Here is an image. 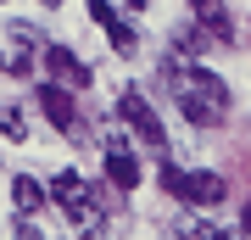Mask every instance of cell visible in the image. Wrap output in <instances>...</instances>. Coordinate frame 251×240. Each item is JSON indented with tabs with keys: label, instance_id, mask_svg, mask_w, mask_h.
<instances>
[{
	"label": "cell",
	"instance_id": "cell-1",
	"mask_svg": "<svg viewBox=\"0 0 251 240\" xmlns=\"http://www.w3.org/2000/svg\"><path fill=\"white\" fill-rule=\"evenodd\" d=\"M162 79H168L179 112H184L196 129H218V123L229 117V84L218 79V73H206L201 62H190V67L168 62V67H162Z\"/></svg>",
	"mask_w": 251,
	"mask_h": 240
},
{
	"label": "cell",
	"instance_id": "cell-2",
	"mask_svg": "<svg viewBox=\"0 0 251 240\" xmlns=\"http://www.w3.org/2000/svg\"><path fill=\"white\" fill-rule=\"evenodd\" d=\"M162 190H168L173 201H190V207H218L229 196V185L218 179L212 168H179V162H162Z\"/></svg>",
	"mask_w": 251,
	"mask_h": 240
},
{
	"label": "cell",
	"instance_id": "cell-3",
	"mask_svg": "<svg viewBox=\"0 0 251 240\" xmlns=\"http://www.w3.org/2000/svg\"><path fill=\"white\" fill-rule=\"evenodd\" d=\"M50 196L67 207L73 229L100 235V207H95V190H90V179H84L78 168H62V173H56V179H50Z\"/></svg>",
	"mask_w": 251,
	"mask_h": 240
},
{
	"label": "cell",
	"instance_id": "cell-4",
	"mask_svg": "<svg viewBox=\"0 0 251 240\" xmlns=\"http://www.w3.org/2000/svg\"><path fill=\"white\" fill-rule=\"evenodd\" d=\"M117 117H123L128 129H134V140L145 145V151H168V134H162V117H156V107L151 101L140 95V89H123V95H117Z\"/></svg>",
	"mask_w": 251,
	"mask_h": 240
},
{
	"label": "cell",
	"instance_id": "cell-5",
	"mask_svg": "<svg viewBox=\"0 0 251 240\" xmlns=\"http://www.w3.org/2000/svg\"><path fill=\"white\" fill-rule=\"evenodd\" d=\"M39 112H45L50 123L67 134V140H90V134H84V123H78V107H73V89H67V84L50 79L45 89H39Z\"/></svg>",
	"mask_w": 251,
	"mask_h": 240
},
{
	"label": "cell",
	"instance_id": "cell-6",
	"mask_svg": "<svg viewBox=\"0 0 251 240\" xmlns=\"http://www.w3.org/2000/svg\"><path fill=\"white\" fill-rule=\"evenodd\" d=\"M45 67H50L56 84H67V89H90V67H84L78 56L67 51V45H45Z\"/></svg>",
	"mask_w": 251,
	"mask_h": 240
},
{
	"label": "cell",
	"instance_id": "cell-7",
	"mask_svg": "<svg viewBox=\"0 0 251 240\" xmlns=\"http://www.w3.org/2000/svg\"><path fill=\"white\" fill-rule=\"evenodd\" d=\"M190 17H196L218 45H234V17H229L224 0H190Z\"/></svg>",
	"mask_w": 251,
	"mask_h": 240
},
{
	"label": "cell",
	"instance_id": "cell-8",
	"mask_svg": "<svg viewBox=\"0 0 251 240\" xmlns=\"http://www.w3.org/2000/svg\"><path fill=\"white\" fill-rule=\"evenodd\" d=\"M212 34H206V28L196 23V17H190V23H179V28H173V56H190V62H201V56L206 51H212Z\"/></svg>",
	"mask_w": 251,
	"mask_h": 240
},
{
	"label": "cell",
	"instance_id": "cell-9",
	"mask_svg": "<svg viewBox=\"0 0 251 240\" xmlns=\"http://www.w3.org/2000/svg\"><path fill=\"white\" fill-rule=\"evenodd\" d=\"M106 179H112L117 190H134L140 185V162H134L128 145H106Z\"/></svg>",
	"mask_w": 251,
	"mask_h": 240
},
{
	"label": "cell",
	"instance_id": "cell-10",
	"mask_svg": "<svg viewBox=\"0 0 251 240\" xmlns=\"http://www.w3.org/2000/svg\"><path fill=\"white\" fill-rule=\"evenodd\" d=\"M45 196H50V190L39 185L34 173H11V201H17V213H23V218H28V213H39V207H45Z\"/></svg>",
	"mask_w": 251,
	"mask_h": 240
},
{
	"label": "cell",
	"instance_id": "cell-11",
	"mask_svg": "<svg viewBox=\"0 0 251 240\" xmlns=\"http://www.w3.org/2000/svg\"><path fill=\"white\" fill-rule=\"evenodd\" d=\"M106 34H112V51H117V56H134V51H140V34H134V23H123V17H117V23L106 28Z\"/></svg>",
	"mask_w": 251,
	"mask_h": 240
},
{
	"label": "cell",
	"instance_id": "cell-12",
	"mask_svg": "<svg viewBox=\"0 0 251 240\" xmlns=\"http://www.w3.org/2000/svg\"><path fill=\"white\" fill-rule=\"evenodd\" d=\"M0 134H6L11 145H17V140H28V117H23L17 107H0Z\"/></svg>",
	"mask_w": 251,
	"mask_h": 240
},
{
	"label": "cell",
	"instance_id": "cell-13",
	"mask_svg": "<svg viewBox=\"0 0 251 240\" xmlns=\"http://www.w3.org/2000/svg\"><path fill=\"white\" fill-rule=\"evenodd\" d=\"M11 39H17L23 51H45V34H39L34 23H11Z\"/></svg>",
	"mask_w": 251,
	"mask_h": 240
},
{
	"label": "cell",
	"instance_id": "cell-14",
	"mask_svg": "<svg viewBox=\"0 0 251 240\" xmlns=\"http://www.w3.org/2000/svg\"><path fill=\"white\" fill-rule=\"evenodd\" d=\"M90 17H95L100 28H112V23H117V11H112V0H90Z\"/></svg>",
	"mask_w": 251,
	"mask_h": 240
},
{
	"label": "cell",
	"instance_id": "cell-15",
	"mask_svg": "<svg viewBox=\"0 0 251 240\" xmlns=\"http://www.w3.org/2000/svg\"><path fill=\"white\" fill-rule=\"evenodd\" d=\"M240 235H251V201H246V213H240Z\"/></svg>",
	"mask_w": 251,
	"mask_h": 240
},
{
	"label": "cell",
	"instance_id": "cell-16",
	"mask_svg": "<svg viewBox=\"0 0 251 240\" xmlns=\"http://www.w3.org/2000/svg\"><path fill=\"white\" fill-rule=\"evenodd\" d=\"M145 6H151V0H128V11H145Z\"/></svg>",
	"mask_w": 251,
	"mask_h": 240
},
{
	"label": "cell",
	"instance_id": "cell-17",
	"mask_svg": "<svg viewBox=\"0 0 251 240\" xmlns=\"http://www.w3.org/2000/svg\"><path fill=\"white\" fill-rule=\"evenodd\" d=\"M45 6H62V0H45Z\"/></svg>",
	"mask_w": 251,
	"mask_h": 240
}]
</instances>
